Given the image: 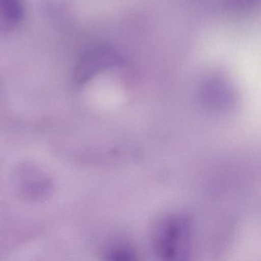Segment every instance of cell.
Listing matches in <instances>:
<instances>
[{
    "instance_id": "cell-1",
    "label": "cell",
    "mask_w": 261,
    "mask_h": 261,
    "mask_svg": "<svg viewBox=\"0 0 261 261\" xmlns=\"http://www.w3.org/2000/svg\"><path fill=\"white\" fill-rule=\"evenodd\" d=\"M119 53L108 47H96L85 53L79 59L74 72V80L79 85H83L97 74L123 64Z\"/></svg>"
},
{
    "instance_id": "cell-2",
    "label": "cell",
    "mask_w": 261,
    "mask_h": 261,
    "mask_svg": "<svg viewBox=\"0 0 261 261\" xmlns=\"http://www.w3.org/2000/svg\"><path fill=\"white\" fill-rule=\"evenodd\" d=\"M189 222L183 217H171L157 229L155 248L163 257H175L181 254L182 244L187 239Z\"/></svg>"
},
{
    "instance_id": "cell-3",
    "label": "cell",
    "mask_w": 261,
    "mask_h": 261,
    "mask_svg": "<svg viewBox=\"0 0 261 261\" xmlns=\"http://www.w3.org/2000/svg\"><path fill=\"white\" fill-rule=\"evenodd\" d=\"M19 179V188L24 195H28L31 199H39V197L45 195L50 188L48 181L40 172L29 171L22 173Z\"/></svg>"
},
{
    "instance_id": "cell-4",
    "label": "cell",
    "mask_w": 261,
    "mask_h": 261,
    "mask_svg": "<svg viewBox=\"0 0 261 261\" xmlns=\"http://www.w3.org/2000/svg\"><path fill=\"white\" fill-rule=\"evenodd\" d=\"M0 17L9 25H18L24 17L20 0H0Z\"/></svg>"
},
{
    "instance_id": "cell-5",
    "label": "cell",
    "mask_w": 261,
    "mask_h": 261,
    "mask_svg": "<svg viewBox=\"0 0 261 261\" xmlns=\"http://www.w3.org/2000/svg\"><path fill=\"white\" fill-rule=\"evenodd\" d=\"M108 255L112 259H134V254L130 249L119 247V248L112 249L108 253Z\"/></svg>"
}]
</instances>
